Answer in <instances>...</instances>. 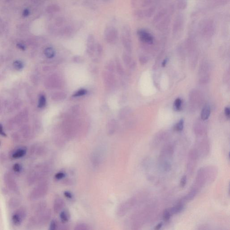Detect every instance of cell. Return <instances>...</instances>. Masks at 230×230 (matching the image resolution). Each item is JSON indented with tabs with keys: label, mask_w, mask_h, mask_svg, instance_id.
I'll return each instance as SVG.
<instances>
[{
	"label": "cell",
	"mask_w": 230,
	"mask_h": 230,
	"mask_svg": "<svg viewBox=\"0 0 230 230\" xmlns=\"http://www.w3.org/2000/svg\"><path fill=\"white\" fill-rule=\"evenodd\" d=\"M51 170V165L49 163H42L36 165L28 173L27 177V184L29 186H32L44 180L49 174Z\"/></svg>",
	"instance_id": "1"
},
{
	"label": "cell",
	"mask_w": 230,
	"mask_h": 230,
	"mask_svg": "<svg viewBox=\"0 0 230 230\" xmlns=\"http://www.w3.org/2000/svg\"><path fill=\"white\" fill-rule=\"evenodd\" d=\"M49 189V184L45 179L39 182L38 185L30 192L28 198L30 200L40 199L47 194Z\"/></svg>",
	"instance_id": "2"
},
{
	"label": "cell",
	"mask_w": 230,
	"mask_h": 230,
	"mask_svg": "<svg viewBox=\"0 0 230 230\" xmlns=\"http://www.w3.org/2000/svg\"><path fill=\"white\" fill-rule=\"evenodd\" d=\"M3 180L6 187L10 191L18 194L19 193V188L16 179L13 175L10 172H6L3 176Z\"/></svg>",
	"instance_id": "3"
},
{
	"label": "cell",
	"mask_w": 230,
	"mask_h": 230,
	"mask_svg": "<svg viewBox=\"0 0 230 230\" xmlns=\"http://www.w3.org/2000/svg\"><path fill=\"white\" fill-rule=\"evenodd\" d=\"M27 215V210L25 208H19L15 210L12 215V223L16 227L20 226L26 219Z\"/></svg>",
	"instance_id": "4"
},
{
	"label": "cell",
	"mask_w": 230,
	"mask_h": 230,
	"mask_svg": "<svg viewBox=\"0 0 230 230\" xmlns=\"http://www.w3.org/2000/svg\"><path fill=\"white\" fill-rule=\"evenodd\" d=\"M51 210L48 207L38 213L35 214L34 216L36 218L38 226L46 224L51 219Z\"/></svg>",
	"instance_id": "5"
},
{
	"label": "cell",
	"mask_w": 230,
	"mask_h": 230,
	"mask_svg": "<svg viewBox=\"0 0 230 230\" xmlns=\"http://www.w3.org/2000/svg\"><path fill=\"white\" fill-rule=\"evenodd\" d=\"M104 38L108 43H115L118 38L117 29L113 26H108L104 30Z\"/></svg>",
	"instance_id": "6"
},
{
	"label": "cell",
	"mask_w": 230,
	"mask_h": 230,
	"mask_svg": "<svg viewBox=\"0 0 230 230\" xmlns=\"http://www.w3.org/2000/svg\"><path fill=\"white\" fill-rule=\"evenodd\" d=\"M131 29L128 25H125L122 30V42L125 49L130 51L132 48Z\"/></svg>",
	"instance_id": "7"
},
{
	"label": "cell",
	"mask_w": 230,
	"mask_h": 230,
	"mask_svg": "<svg viewBox=\"0 0 230 230\" xmlns=\"http://www.w3.org/2000/svg\"><path fill=\"white\" fill-rule=\"evenodd\" d=\"M136 201V200L135 197H133L122 203L118 208L117 210L118 216L120 217L124 216L134 206Z\"/></svg>",
	"instance_id": "8"
},
{
	"label": "cell",
	"mask_w": 230,
	"mask_h": 230,
	"mask_svg": "<svg viewBox=\"0 0 230 230\" xmlns=\"http://www.w3.org/2000/svg\"><path fill=\"white\" fill-rule=\"evenodd\" d=\"M29 112L28 109L25 108L13 118L16 126H21L27 123L29 119Z\"/></svg>",
	"instance_id": "9"
},
{
	"label": "cell",
	"mask_w": 230,
	"mask_h": 230,
	"mask_svg": "<svg viewBox=\"0 0 230 230\" xmlns=\"http://www.w3.org/2000/svg\"><path fill=\"white\" fill-rule=\"evenodd\" d=\"M22 138L26 140H31L34 137L35 133L33 127L27 123L20 126L19 132Z\"/></svg>",
	"instance_id": "10"
},
{
	"label": "cell",
	"mask_w": 230,
	"mask_h": 230,
	"mask_svg": "<svg viewBox=\"0 0 230 230\" xmlns=\"http://www.w3.org/2000/svg\"><path fill=\"white\" fill-rule=\"evenodd\" d=\"M104 158V153L100 149L95 150L91 155V162L94 167H98L101 165Z\"/></svg>",
	"instance_id": "11"
},
{
	"label": "cell",
	"mask_w": 230,
	"mask_h": 230,
	"mask_svg": "<svg viewBox=\"0 0 230 230\" xmlns=\"http://www.w3.org/2000/svg\"><path fill=\"white\" fill-rule=\"evenodd\" d=\"M46 152V148L42 144H35L31 146L30 149V155L41 157L43 156Z\"/></svg>",
	"instance_id": "12"
},
{
	"label": "cell",
	"mask_w": 230,
	"mask_h": 230,
	"mask_svg": "<svg viewBox=\"0 0 230 230\" xmlns=\"http://www.w3.org/2000/svg\"><path fill=\"white\" fill-rule=\"evenodd\" d=\"M137 34L140 40L143 42L152 44L153 43L154 38L153 36L145 29H139L137 32Z\"/></svg>",
	"instance_id": "13"
},
{
	"label": "cell",
	"mask_w": 230,
	"mask_h": 230,
	"mask_svg": "<svg viewBox=\"0 0 230 230\" xmlns=\"http://www.w3.org/2000/svg\"><path fill=\"white\" fill-rule=\"evenodd\" d=\"M184 25V18L182 14H179L174 20L173 26V32L174 34L180 33L183 31Z\"/></svg>",
	"instance_id": "14"
},
{
	"label": "cell",
	"mask_w": 230,
	"mask_h": 230,
	"mask_svg": "<svg viewBox=\"0 0 230 230\" xmlns=\"http://www.w3.org/2000/svg\"><path fill=\"white\" fill-rule=\"evenodd\" d=\"M104 83L107 88L112 89L116 85V80L114 76L112 73L109 72H105L104 75Z\"/></svg>",
	"instance_id": "15"
},
{
	"label": "cell",
	"mask_w": 230,
	"mask_h": 230,
	"mask_svg": "<svg viewBox=\"0 0 230 230\" xmlns=\"http://www.w3.org/2000/svg\"><path fill=\"white\" fill-rule=\"evenodd\" d=\"M95 38L92 34H89L88 36L87 39V52L90 57H92L95 52L96 46Z\"/></svg>",
	"instance_id": "16"
},
{
	"label": "cell",
	"mask_w": 230,
	"mask_h": 230,
	"mask_svg": "<svg viewBox=\"0 0 230 230\" xmlns=\"http://www.w3.org/2000/svg\"><path fill=\"white\" fill-rule=\"evenodd\" d=\"M27 150L26 147H19L12 151L10 157L14 159L23 157L27 153Z\"/></svg>",
	"instance_id": "17"
},
{
	"label": "cell",
	"mask_w": 230,
	"mask_h": 230,
	"mask_svg": "<svg viewBox=\"0 0 230 230\" xmlns=\"http://www.w3.org/2000/svg\"><path fill=\"white\" fill-rule=\"evenodd\" d=\"M58 77L55 75L49 77L45 81L44 85L46 89H52L58 86Z\"/></svg>",
	"instance_id": "18"
},
{
	"label": "cell",
	"mask_w": 230,
	"mask_h": 230,
	"mask_svg": "<svg viewBox=\"0 0 230 230\" xmlns=\"http://www.w3.org/2000/svg\"><path fill=\"white\" fill-rule=\"evenodd\" d=\"M65 202L60 197H56L54 202V211L55 213H59L65 206Z\"/></svg>",
	"instance_id": "19"
},
{
	"label": "cell",
	"mask_w": 230,
	"mask_h": 230,
	"mask_svg": "<svg viewBox=\"0 0 230 230\" xmlns=\"http://www.w3.org/2000/svg\"><path fill=\"white\" fill-rule=\"evenodd\" d=\"M75 29L72 25H68L59 29L58 34L70 37L75 32Z\"/></svg>",
	"instance_id": "20"
},
{
	"label": "cell",
	"mask_w": 230,
	"mask_h": 230,
	"mask_svg": "<svg viewBox=\"0 0 230 230\" xmlns=\"http://www.w3.org/2000/svg\"><path fill=\"white\" fill-rule=\"evenodd\" d=\"M107 128L108 135L111 136L114 134L117 128V122L116 120H110L107 124Z\"/></svg>",
	"instance_id": "21"
},
{
	"label": "cell",
	"mask_w": 230,
	"mask_h": 230,
	"mask_svg": "<svg viewBox=\"0 0 230 230\" xmlns=\"http://www.w3.org/2000/svg\"><path fill=\"white\" fill-rule=\"evenodd\" d=\"M21 204L20 200L16 197H11L8 201L7 205L10 209L17 208Z\"/></svg>",
	"instance_id": "22"
},
{
	"label": "cell",
	"mask_w": 230,
	"mask_h": 230,
	"mask_svg": "<svg viewBox=\"0 0 230 230\" xmlns=\"http://www.w3.org/2000/svg\"><path fill=\"white\" fill-rule=\"evenodd\" d=\"M67 97V94L63 92H57L54 93L51 95V98L52 100L55 102L64 100Z\"/></svg>",
	"instance_id": "23"
},
{
	"label": "cell",
	"mask_w": 230,
	"mask_h": 230,
	"mask_svg": "<svg viewBox=\"0 0 230 230\" xmlns=\"http://www.w3.org/2000/svg\"><path fill=\"white\" fill-rule=\"evenodd\" d=\"M59 217L63 223H66L69 222L70 219V214L69 210L63 209L59 212Z\"/></svg>",
	"instance_id": "24"
},
{
	"label": "cell",
	"mask_w": 230,
	"mask_h": 230,
	"mask_svg": "<svg viewBox=\"0 0 230 230\" xmlns=\"http://www.w3.org/2000/svg\"><path fill=\"white\" fill-rule=\"evenodd\" d=\"M183 203L184 202L182 201H180L176 206L169 209L171 215L177 214V213H180L183 210V208H184Z\"/></svg>",
	"instance_id": "25"
},
{
	"label": "cell",
	"mask_w": 230,
	"mask_h": 230,
	"mask_svg": "<svg viewBox=\"0 0 230 230\" xmlns=\"http://www.w3.org/2000/svg\"><path fill=\"white\" fill-rule=\"evenodd\" d=\"M211 112L210 107L209 105H205L202 110L201 113V117L202 119L203 120H206L209 117Z\"/></svg>",
	"instance_id": "26"
},
{
	"label": "cell",
	"mask_w": 230,
	"mask_h": 230,
	"mask_svg": "<svg viewBox=\"0 0 230 230\" xmlns=\"http://www.w3.org/2000/svg\"><path fill=\"white\" fill-rule=\"evenodd\" d=\"M46 104V95L43 93H40L39 95L38 100V108L43 109L45 108Z\"/></svg>",
	"instance_id": "27"
},
{
	"label": "cell",
	"mask_w": 230,
	"mask_h": 230,
	"mask_svg": "<svg viewBox=\"0 0 230 230\" xmlns=\"http://www.w3.org/2000/svg\"><path fill=\"white\" fill-rule=\"evenodd\" d=\"M44 54L46 57L50 59V58H53L55 55V50L52 47H48L44 50Z\"/></svg>",
	"instance_id": "28"
},
{
	"label": "cell",
	"mask_w": 230,
	"mask_h": 230,
	"mask_svg": "<svg viewBox=\"0 0 230 230\" xmlns=\"http://www.w3.org/2000/svg\"><path fill=\"white\" fill-rule=\"evenodd\" d=\"M46 11L49 14H54L60 11L59 6L56 4H52L49 6L46 9Z\"/></svg>",
	"instance_id": "29"
},
{
	"label": "cell",
	"mask_w": 230,
	"mask_h": 230,
	"mask_svg": "<svg viewBox=\"0 0 230 230\" xmlns=\"http://www.w3.org/2000/svg\"><path fill=\"white\" fill-rule=\"evenodd\" d=\"M13 66L14 69L17 71H21L24 68V63L21 60H16L13 62Z\"/></svg>",
	"instance_id": "30"
},
{
	"label": "cell",
	"mask_w": 230,
	"mask_h": 230,
	"mask_svg": "<svg viewBox=\"0 0 230 230\" xmlns=\"http://www.w3.org/2000/svg\"><path fill=\"white\" fill-rule=\"evenodd\" d=\"M177 8L180 10H184L188 6V0H176Z\"/></svg>",
	"instance_id": "31"
},
{
	"label": "cell",
	"mask_w": 230,
	"mask_h": 230,
	"mask_svg": "<svg viewBox=\"0 0 230 230\" xmlns=\"http://www.w3.org/2000/svg\"><path fill=\"white\" fill-rule=\"evenodd\" d=\"M115 68L117 70V72L119 75H122L123 74V69L118 58H117L115 60Z\"/></svg>",
	"instance_id": "32"
},
{
	"label": "cell",
	"mask_w": 230,
	"mask_h": 230,
	"mask_svg": "<svg viewBox=\"0 0 230 230\" xmlns=\"http://www.w3.org/2000/svg\"><path fill=\"white\" fill-rule=\"evenodd\" d=\"M129 109L126 107L123 108L121 109L119 113L118 117L121 120H123L129 114Z\"/></svg>",
	"instance_id": "33"
},
{
	"label": "cell",
	"mask_w": 230,
	"mask_h": 230,
	"mask_svg": "<svg viewBox=\"0 0 230 230\" xmlns=\"http://www.w3.org/2000/svg\"><path fill=\"white\" fill-rule=\"evenodd\" d=\"M105 68L109 72L113 73L116 68H115V63L112 60H109L106 63Z\"/></svg>",
	"instance_id": "34"
},
{
	"label": "cell",
	"mask_w": 230,
	"mask_h": 230,
	"mask_svg": "<svg viewBox=\"0 0 230 230\" xmlns=\"http://www.w3.org/2000/svg\"><path fill=\"white\" fill-rule=\"evenodd\" d=\"M74 229L76 230H88L91 229V228L86 224L80 223V224H77L75 226Z\"/></svg>",
	"instance_id": "35"
},
{
	"label": "cell",
	"mask_w": 230,
	"mask_h": 230,
	"mask_svg": "<svg viewBox=\"0 0 230 230\" xmlns=\"http://www.w3.org/2000/svg\"><path fill=\"white\" fill-rule=\"evenodd\" d=\"M12 140L14 142V143H19L21 141V137L20 133L18 132H14L12 133L11 135Z\"/></svg>",
	"instance_id": "36"
},
{
	"label": "cell",
	"mask_w": 230,
	"mask_h": 230,
	"mask_svg": "<svg viewBox=\"0 0 230 230\" xmlns=\"http://www.w3.org/2000/svg\"><path fill=\"white\" fill-rule=\"evenodd\" d=\"M182 101L181 98H178L175 100L173 105V108L176 111H180L182 108Z\"/></svg>",
	"instance_id": "37"
},
{
	"label": "cell",
	"mask_w": 230,
	"mask_h": 230,
	"mask_svg": "<svg viewBox=\"0 0 230 230\" xmlns=\"http://www.w3.org/2000/svg\"><path fill=\"white\" fill-rule=\"evenodd\" d=\"M12 169L14 172L16 173H19L22 172L23 167L20 164L16 163L14 164L12 166Z\"/></svg>",
	"instance_id": "38"
},
{
	"label": "cell",
	"mask_w": 230,
	"mask_h": 230,
	"mask_svg": "<svg viewBox=\"0 0 230 230\" xmlns=\"http://www.w3.org/2000/svg\"><path fill=\"white\" fill-rule=\"evenodd\" d=\"M87 93V91L86 89H79V90L75 92V93L73 94V96L74 97H78L84 96V95H86Z\"/></svg>",
	"instance_id": "39"
},
{
	"label": "cell",
	"mask_w": 230,
	"mask_h": 230,
	"mask_svg": "<svg viewBox=\"0 0 230 230\" xmlns=\"http://www.w3.org/2000/svg\"><path fill=\"white\" fill-rule=\"evenodd\" d=\"M15 127H16V125L14 124L13 118L9 120L7 122L6 128L8 130L12 131L15 128Z\"/></svg>",
	"instance_id": "40"
},
{
	"label": "cell",
	"mask_w": 230,
	"mask_h": 230,
	"mask_svg": "<svg viewBox=\"0 0 230 230\" xmlns=\"http://www.w3.org/2000/svg\"><path fill=\"white\" fill-rule=\"evenodd\" d=\"M65 22V19L64 18L62 17H58L55 19V25L56 27H62L64 25Z\"/></svg>",
	"instance_id": "41"
},
{
	"label": "cell",
	"mask_w": 230,
	"mask_h": 230,
	"mask_svg": "<svg viewBox=\"0 0 230 230\" xmlns=\"http://www.w3.org/2000/svg\"><path fill=\"white\" fill-rule=\"evenodd\" d=\"M58 227H59V225H58L57 220H55V219H53L50 222L49 229L50 230H58Z\"/></svg>",
	"instance_id": "42"
},
{
	"label": "cell",
	"mask_w": 230,
	"mask_h": 230,
	"mask_svg": "<svg viewBox=\"0 0 230 230\" xmlns=\"http://www.w3.org/2000/svg\"><path fill=\"white\" fill-rule=\"evenodd\" d=\"M184 120L181 119L179 121V122L175 125L174 127V129L175 130L178 131H181L183 130L184 129Z\"/></svg>",
	"instance_id": "43"
},
{
	"label": "cell",
	"mask_w": 230,
	"mask_h": 230,
	"mask_svg": "<svg viewBox=\"0 0 230 230\" xmlns=\"http://www.w3.org/2000/svg\"><path fill=\"white\" fill-rule=\"evenodd\" d=\"M95 51H96V54L98 56H100L103 53V48L100 43L96 44Z\"/></svg>",
	"instance_id": "44"
},
{
	"label": "cell",
	"mask_w": 230,
	"mask_h": 230,
	"mask_svg": "<svg viewBox=\"0 0 230 230\" xmlns=\"http://www.w3.org/2000/svg\"><path fill=\"white\" fill-rule=\"evenodd\" d=\"M171 216V214H170L169 209H165L164 210L163 214V218L164 220L165 221H169L170 219Z\"/></svg>",
	"instance_id": "45"
},
{
	"label": "cell",
	"mask_w": 230,
	"mask_h": 230,
	"mask_svg": "<svg viewBox=\"0 0 230 230\" xmlns=\"http://www.w3.org/2000/svg\"><path fill=\"white\" fill-rule=\"evenodd\" d=\"M65 176H66V173L65 172L63 171H60L55 174L54 177L56 180H60L65 178Z\"/></svg>",
	"instance_id": "46"
},
{
	"label": "cell",
	"mask_w": 230,
	"mask_h": 230,
	"mask_svg": "<svg viewBox=\"0 0 230 230\" xmlns=\"http://www.w3.org/2000/svg\"><path fill=\"white\" fill-rule=\"evenodd\" d=\"M73 60L75 63H82L84 61V58L81 56L76 55L73 57Z\"/></svg>",
	"instance_id": "47"
},
{
	"label": "cell",
	"mask_w": 230,
	"mask_h": 230,
	"mask_svg": "<svg viewBox=\"0 0 230 230\" xmlns=\"http://www.w3.org/2000/svg\"><path fill=\"white\" fill-rule=\"evenodd\" d=\"M187 176L186 175H184L183 176L182 178L181 179V182H180V186L182 188H184L185 186H186V184H187Z\"/></svg>",
	"instance_id": "48"
},
{
	"label": "cell",
	"mask_w": 230,
	"mask_h": 230,
	"mask_svg": "<svg viewBox=\"0 0 230 230\" xmlns=\"http://www.w3.org/2000/svg\"><path fill=\"white\" fill-rule=\"evenodd\" d=\"M0 135L3 137H6L7 134L2 124L0 123Z\"/></svg>",
	"instance_id": "49"
},
{
	"label": "cell",
	"mask_w": 230,
	"mask_h": 230,
	"mask_svg": "<svg viewBox=\"0 0 230 230\" xmlns=\"http://www.w3.org/2000/svg\"><path fill=\"white\" fill-rule=\"evenodd\" d=\"M4 109V100L0 96V115L2 113Z\"/></svg>",
	"instance_id": "50"
},
{
	"label": "cell",
	"mask_w": 230,
	"mask_h": 230,
	"mask_svg": "<svg viewBox=\"0 0 230 230\" xmlns=\"http://www.w3.org/2000/svg\"><path fill=\"white\" fill-rule=\"evenodd\" d=\"M17 46L19 50H23V51H24V50H26V46L24 43H18Z\"/></svg>",
	"instance_id": "51"
},
{
	"label": "cell",
	"mask_w": 230,
	"mask_h": 230,
	"mask_svg": "<svg viewBox=\"0 0 230 230\" xmlns=\"http://www.w3.org/2000/svg\"><path fill=\"white\" fill-rule=\"evenodd\" d=\"M64 195L66 198L69 200L72 199L73 198V194L71 193V192H69V191H66V192H64Z\"/></svg>",
	"instance_id": "52"
},
{
	"label": "cell",
	"mask_w": 230,
	"mask_h": 230,
	"mask_svg": "<svg viewBox=\"0 0 230 230\" xmlns=\"http://www.w3.org/2000/svg\"><path fill=\"white\" fill-rule=\"evenodd\" d=\"M72 110H73V112L74 114H77L78 113H79V106L78 105H75V106L73 107V109H72Z\"/></svg>",
	"instance_id": "53"
},
{
	"label": "cell",
	"mask_w": 230,
	"mask_h": 230,
	"mask_svg": "<svg viewBox=\"0 0 230 230\" xmlns=\"http://www.w3.org/2000/svg\"><path fill=\"white\" fill-rule=\"evenodd\" d=\"M30 14V11L28 9H24L23 12V13H22V15L24 17H28Z\"/></svg>",
	"instance_id": "54"
},
{
	"label": "cell",
	"mask_w": 230,
	"mask_h": 230,
	"mask_svg": "<svg viewBox=\"0 0 230 230\" xmlns=\"http://www.w3.org/2000/svg\"><path fill=\"white\" fill-rule=\"evenodd\" d=\"M6 157L5 154L4 153H0V162L3 163L4 162H6Z\"/></svg>",
	"instance_id": "55"
},
{
	"label": "cell",
	"mask_w": 230,
	"mask_h": 230,
	"mask_svg": "<svg viewBox=\"0 0 230 230\" xmlns=\"http://www.w3.org/2000/svg\"><path fill=\"white\" fill-rule=\"evenodd\" d=\"M31 78H32V81L33 82L35 83H38L39 81L38 77V76H36V75H33V76L32 75Z\"/></svg>",
	"instance_id": "56"
},
{
	"label": "cell",
	"mask_w": 230,
	"mask_h": 230,
	"mask_svg": "<svg viewBox=\"0 0 230 230\" xmlns=\"http://www.w3.org/2000/svg\"><path fill=\"white\" fill-rule=\"evenodd\" d=\"M225 115H226V116L227 117L229 118L230 114L229 108H228V107H227V108H225Z\"/></svg>",
	"instance_id": "57"
},
{
	"label": "cell",
	"mask_w": 230,
	"mask_h": 230,
	"mask_svg": "<svg viewBox=\"0 0 230 230\" xmlns=\"http://www.w3.org/2000/svg\"><path fill=\"white\" fill-rule=\"evenodd\" d=\"M4 57L2 55H0V67L4 63Z\"/></svg>",
	"instance_id": "58"
},
{
	"label": "cell",
	"mask_w": 230,
	"mask_h": 230,
	"mask_svg": "<svg viewBox=\"0 0 230 230\" xmlns=\"http://www.w3.org/2000/svg\"><path fill=\"white\" fill-rule=\"evenodd\" d=\"M163 224L162 223H160V224H158L156 226V228H155V229L156 230H159L161 228H162V227Z\"/></svg>",
	"instance_id": "59"
},
{
	"label": "cell",
	"mask_w": 230,
	"mask_h": 230,
	"mask_svg": "<svg viewBox=\"0 0 230 230\" xmlns=\"http://www.w3.org/2000/svg\"><path fill=\"white\" fill-rule=\"evenodd\" d=\"M167 58H165V59L163 61L162 63V65L163 67H165V66H166V64H167Z\"/></svg>",
	"instance_id": "60"
},
{
	"label": "cell",
	"mask_w": 230,
	"mask_h": 230,
	"mask_svg": "<svg viewBox=\"0 0 230 230\" xmlns=\"http://www.w3.org/2000/svg\"><path fill=\"white\" fill-rule=\"evenodd\" d=\"M4 27V22L2 18L0 17V28H3Z\"/></svg>",
	"instance_id": "61"
},
{
	"label": "cell",
	"mask_w": 230,
	"mask_h": 230,
	"mask_svg": "<svg viewBox=\"0 0 230 230\" xmlns=\"http://www.w3.org/2000/svg\"><path fill=\"white\" fill-rule=\"evenodd\" d=\"M2 31H1V29H0V38H1V36H2Z\"/></svg>",
	"instance_id": "62"
},
{
	"label": "cell",
	"mask_w": 230,
	"mask_h": 230,
	"mask_svg": "<svg viewBox=\"0 0 230 230\" xmlns=\"http://www.w3.org/2000/svg\"><path fill=\"white\" fill-rule=\"evenodd\" d=\"M0 145H1V141H0Z\"/></svg>",
	"instance_id": "63"
}]
</instances>
